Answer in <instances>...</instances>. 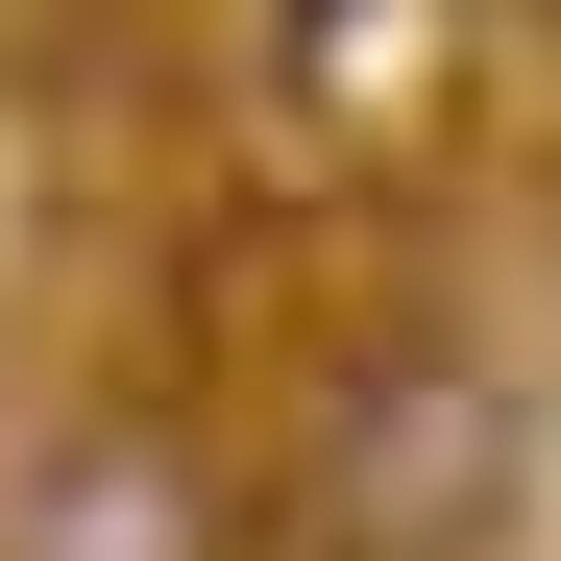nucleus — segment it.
I'll list each match as a JSON object with an SVG mask.
<instances>
[{"instance_id": "2", "label": "nucleus", "mask_w": 561, "mask_h": 561, "mask_svg": "<svg viewBox=\"0 0 561 561\" xmlns=\"http://www.w3.org/2000/svg\"><path fill=\"white\" fill-rule=\"evenodd\" d=\"M0 561H244L220 415L196 391H73L25 463H0Z\"/></svg>"}, {"instance_id": "3", "label": "nucleus", "mask_w": 561, "mask_h": 561, "mask_svg": "<svg viewBox=\"0 0 561 561\" xmlns=\"http://www.w3.org/2000/svg\"><path fill=\"white\" fill-rule=\"evenodd\" d=\"M268 73H294L342 147H415V123H439L415 73H463V25H415V0H391V25H268Z\"/></svg>"}, {"instance_id": "1", "label": "nucleus", "mask_w": 561, "mask_h": 561, "mask_svg": "<svg viewBox=\"0 0 561 561\" xmlns=\"http://www.w3.org/2000/svg\"><path fill=\"white\" fill-rule=\"evenodd\" d=\"M513 513H537V391L439 318H366L342 391L294 415V489H268L294 561H513Z\"/></svg>"}]
</instances>
